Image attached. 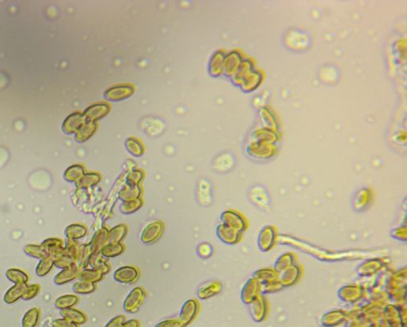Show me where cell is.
<instances>
[{
	"mask_svg": "<svg viewBox=\"0 0 407 327\" xmlns=\"http://www.w3.org/2000/svg\"><path fill=\"white\" fill-rule=\"evenodd\" d=\"M146 298L145 289L137 286L132 289L123 302V309L126 313H135L139 309Z\"/></svg>",
	"mask_w": 407,
	"mask_h": 327,
	"instance_id": "cell-1",
	"label": "cell"
},
{
	"mask_svg": "<svg viewBox=\"0 0 407 327\" xmlns=\"http://www.w3.org/2000/svg\"><path fill=\"white\" fill-rule=\"evenodd\" d=\"M164 229H165L164 223L159 220L148 223L141 232V242L144 244H152L153 242H155L161 237L164 232Z\"/></svg>",
	"mask_w": 407,
	"mask_h": 327,
	"instance_id": "cell-2",
	"label": "cell"
},
{
	"mask_svg": "<svg viewBox=\"0 0 407 327\" xmlns=\"http://www.w3.org/2000/svg\"><path fill=\"white\" fill-rule=\"evenodd\" d=\"M199 310V302L194 299H189L182 305L179 319L184 324L185 327H187L196 319Z\"/></svg>",
	"mask_w": 407,
	"mask_h": 327,
	"instance_id": "cell-3",
	"label": "cell"
},
{
	"mask_svg": "<svg viewBox=\"0 0 407 327\" xmlns=\"http://www.w3.org/2000/svg\"><path fill=\"white\" fill-rule=\"evenodd\" d=\"M139 271L136 267L125 265L116 269L113 273V279L120 283H133L138 279Z\"/></svg>",
	"mask_w": 407,
	"mask_h": 327,
	"instance_id": "cell-4",
	"label": "cell"
},
{
	"mask_svg": "<svg viewBox=\"0 0 407 327\" xmlns=\"http://www.w3.org/2000/svg\"><path fill=\"white\" fill-rule=\"evenodd\" d=\"M80 268L76 264H73L68 268L62 269L60 273L56 274L54 282L56 285H64V284L68 283L69 282L73 281L76 279H78L80 274Z\"/></svg>",
	"mask_w": 407,
	"mask_h": 327,
	"instance_id": "cell-5",
	"label": "cell"
},
{
	"mask_svg": "<svg viewBox=\"0 0 407 327\" xmlns=\"http://www.w3.org/2000/svg\"><path fill=\"white\" fill-rule=\"evenodd\" d=\"M41 246L46 250L49 257H51L52 259L66 252L65 242L56 238H51L44 240V242H42Z\"/></svg>",
	"mask_w": 407,
	"mask_h": 327,
	"instance_id": "cell-6",
	"label": "cell"
},
{
	"mask_svg": "<svg viewBox=\"0 0 407 327\" xmlns=\"http://www.w3.org/2000/svg\"><path fill=\"white\" fill-rule=\"evenodd\" d=\"M222 290V284L218 281H211L203 284L197 291L198 298L203 301L218 295Z\"/></svg>",
	"mask_w": 407,
	"mask_h": 327,
	"instance_id": "cell-7",
	"label": "cell"
},
{
	"mask_svg": "<svg viewBox=\"0 0 407 327\" xmlns=\"http://www.w3.org/2000/svg\"><path fill=\"white\" fill-rule=\"evenodd\" d=\"M109 230L106 227H103L94 234L91 241L89 243L91 253L100 252L102 247L108 242Z\"/></svg>",
	"mask_w": 407,
	"mask_h": 327,
	"instance_id": "cell-8",
	"label": "cell"
},
{
	"mask_svg": "<svg viewBox=\"0 0 407 327\" xmlns=\"http://www.w3.org/2000/svg\"><path fill=\"white\" fill-rule=\"evenodd\" d=\"M88 265H90V269L101 272L104 275L108 274L110 270V265L104 260V257L100 254V252H95L90 255L88 259Z\"/></svg>",
	"mask_w": 407,
	"mask_h": 327,
	"instance_id": "cell-9",
	"label": "cell"
},
{
	"mask_svg": "<svg viewBox=\"0 0 407 327\" xmlns=\"http://www.w3.org/2000/svg\"><path fill=\"white\" fill-rule=\"evenodd\" d=\"M61 315L62 318L69 321L71 323H74L76 325H83L87 323L88 318L85 313L75 309L73 308H66L61 310Z\"/></svg>",
	"mask_w": 407,
	"mask_h": 327,
	"instance_id": "cell-10",
	"label": "cell"
},
{
	"mask_svg": "<svg viewBox=\"0 0 407 327\" xmlns=\"http://www.w3.org/2000/svg\"><path fill=\"white\" fill-rule=\"evenodd\" d=\"M88 228L82 224H71L66 228L65 234L68 240H80L88 235Z\"/></svg>",
	"mask_w": 407,
	"mask_h": 327,
	"instance_id": "cell-11",
	"label": "cell"
},
{
	"mask_svg": "<svg viewBox=\"0 0 407 327\" xmlns=\"http://www.w3.org/2000/svg\"><path fill=\"white\" fill-rule=\"evenodd\" d=\"M26 285L27 284H15L14 286L8 289L3 297L5 303L11 305L22 298Z\"/></svg>",
	"mask_w": 407,
	"mask_h": 327,
	"instance_id": "cell-12",
	"label": "cell"
},
{
	"mask_svg": "<svg viewBox=\"0 0 407 327\" xmlns=\"http://www.w3.org/2000/svg\"><path fill=\"white\" fill-rule=\"evenodd\" d=\"M142 189L139 186H128L126 185L119 192V199L122 202L131 201L134 199L141 198Z\"/></svg>",
	"mask_w": 407,
	"mask_h": 327,
	"instance_id": "cell-13",
	"label": "cell"
},
{
	"mask_svg": "<svg viewBox=\"0 0 407 327\" xmlns=\"http://www.w3.org/2000/svg\"><path fill=\"white\" fill-rule=\"evenodd\" d=\"M125 252V246L121 242H107L100 250V254L104 257H116Z\"/></svg>",
	"mask_w": 407,
	"mask_h": 327,
	"instance_id": "cell-14",
	"label": "cell"
},
{
	"mask_svg": "<svg viewBox=\"0 0 407 327\" xmlns=\"http://www.w3.org/2000/svg\"><path fill=\"white\" fill-rule=\"evenodd\" d=\"M129 228L126 224H120L109 230L108 242H121L128 233Z\"/></svg>",
	"mask_w": 407,
	"mask_h": 327,
	"instance_id": "cell-15",
	"label": "cell"
},
{
	"mask_svg": "<svg viewBox=\"0 0 407 327\" xmlns=\"http://www.w3.org/2000/svg\"><path fill=\"white\" fill-rule=\"evenodd\" d=\"M216 234L218 235V239L226 243H234L236 240L235 230L223 224H220L217 226Z\"/></svg>",
	"mask_w": 407,
	"mask_h": 327,
	"instance_id": "cell-16",
	"label": "cell"
},
{
	"mask_svg": "<svg viewBox=\"0 0 407 327\" xmlns=\"http://www.w3.org/2000/svg\"><path fill=\"white\" fill-rule=\"evenodd\" d=\"M6 277L10 282L14 284H26L29 281V276L27 275L26 273L15 268L7 269Z\"/></svg>",
	"mask_w": 407,
	"mask_h": 327,
	"instance_id": "cell-17",
	"label": "cell"
},
{
	"mask_svg": "<svg viewBox=\"0 0 407 327\" xmlns=\"http://www.w3.org/2000/svg\"><path fill=\"white\" fill-rule=\"evenodd\" d=\"M143 200L142 198H138L137 199H134L131 201L122 202V204L119 207V210L121 214L125 215L132 214L138 211L143 207Z\"/></svg>",
	"mask_w": 407,
	"mask_h": 327,
	"instance_id": "cell-18",
	"label": "cell"
},
{
	"mask_svg": "<svg viewBox=\"0 0 407 327\" xmlns=\"http://www.w3.org/2000/svg\"><path fill=\"white\" fill-rule=\"evenodd\" d=\"M104 278V274L96 269H85L81 271L78 279L82 281L89 282L91 283H96L101 281Z\"/></svg>",
	"mask_w": 407,
	"mask_h": 327,
	"instance_id": "cell-19",
	"label": "cell"
},
{
	"mask_svg": "<svg viewBox=\"0 0 407 327\" xmlns=\"http://www.w3.org/2000/svg\"><path fill=\"white\" fill-rule=\"evenodd\" d=\"M78 302V297L75 295H65L56 299L55 301V306L58 309H66V308H73Z\"/></svg>",
	"mask_w": 407,
	"mask_h": 327,
	"instance_id": "cell-20",
	"label": "cell"
},
{
	"mask_svg": "<svg viewBox=\"0 0 407 327\" xmlns=\"http://www.w3.org/2000/svg\"><path fill=\"white\" fill-rule=\"evenodd\" d=\"M40 317L39 308H30L22 318V327H36Z\"/></svg>",
	"mask_w": 407,
	"mask_h": 327,
	"instance_id": "cell-21",
	"label": "cell"
},
{
	"mask_svg": "<svg viewBox=\"0 0 407 327\" xmlns=\"http://www.w3.org/2000/svg\"><path fill=\"white\" fill-rule=\"evenodd\" d=\"M90 254H91V252H90L89 244H83L79 246V251H78L76 264L80 268L81 270L86 269V267L88 264V259H89Z\"/></svg>",
	"mask_w": 407,
	"mask_h": 327,
	"instance_id": "cell-22",
	"label": "cell"
},
{
	"mask_svg": "<svg viewBox=\"0 0 407 327\" xmlns=\"http://www.w3.org/2000/svg\"><path fill=\"white\" fill-rule=\"evenodd\" d=\"M24 252L27 256L30 257H34L36 259H44L45 257H48L47 252L41 245L28 244L24 246Z\"/></svg>",
	"mask_w": 407,
	"mask_h": 327,
	"instance_id": "cell-23",
	"label": "cell"
},
{
	"mask_svg": "<svg viewBox=\"0 0 407 327\" xmlns=\"http://www.w3.org/2000/svg\"><path fill=\"white\" fill-rule=\"evenodd\" d=\"M95 288L96 286L95 283L82 281V280L76 282L73 285V291L79 295H88V294L92 293L95 291Z\"/></svg>",
	"mask_w": 407,
	"mask_h": 327,
	"instance_id": "cell-24",
	"label": "cell"
},
{
	"mask_svg": "<svg viewBox=\"0 0 407 327\" xmlns=\"http://www.w3.org/2000/svg\"><path fill=\"white\" fill-rule=\"evenodd\" d=\"M100 181V177L97 174H88L83 175L78 182H76V186L78 188H88L97 184Z\"/></svg>",
	"mask_w": 407,
	"mask_h": 327,
	"instance_id": "cell-25",
	"label": "cell"
},
{
	"mask_svg": "<svg viewBox=\"0 0 407 327\" xmlns=\"http://www.w3.org/2000/svg\"><path fill=\"white\" fill-rule=\"evenodd\" d=\"M53 262L54 265L61 269H66L72 264H76V260L66 252L54 258Z\"/></svg>",
	"mask_w": 407,
	"mask_h": 327,
	"instance_id": "cell-26",
	"label": "cell"
},
{
	"mask_svg": "<svg viewBox=\"0 0 407 327\" xmlns=\"http://www.w3.org/2000/svg\"><path fill=\"white\" fill-rule=\"evenodd\" d=\"M54 265L53 259L51 257H46L41 259L36 267V274L39 277H44L49 274Z\"/></svg>",
	"mask_w": 407,
	"mask_h": 327,
	"instance_id": "cell-27",
	"label": "cell"
},
{
	"mask_svg": "<svg viewBox=\"0 0 407 327\" xmlns=\"http://www.w3.org/2000/svg\"><path fill=\"white\" fill-rule=\"evenodd\" d=\"M83 168L82 166H73L66 170L65 179L69 182H77L83 176Z\"/></svg>",
	"mask_w": 407,
	"mask_h": 327,
	"instance_id": "cell-28",
	"label": "cell"
},
{
	"mask_svg": "<svg viewBox=\"0 0 407 327\" xmlns=\"http://www.w3.org/2000/svg\"><path fill=\"white\" fill-rule=\"evenodd\" d=\"M40 291V286L38 284H32V285H26V287L24 289V294L22 296V299L24 301H29L32 299L34 298L35 296L39 294Z\"/></svg>",
	"mask_w": 407,
	"mask_h": 327,
	"instance_id": "cell-29",
	"label": "cell"
},
{
	"mask_svg": "<svg viewBox=\"0 0 407 327\" xmlns=\"http://www.w3.org/2000/svg\"><path fill=\"white\" fill-rule=\"evenodd\" d=\"M65 245H66V252L68 255H70L71 257H73L77 262V257H78V251H79V246L77 241L67 239Z\"/></svg>",
	"mask_w": 407,
	"mask_h": 327,
	"instance_id": "cell-30",
	"label": "cell"
},
{
	"mask_svg": "<svg viewBox=\"0 0 407 327\" xmlns=\"http://www.w3.org/2000/svg\"><path fill=\"white\" fill-rule=\"evenodd\" d=\"M143 179V174L138 171H134L127 177L126 185L128 186H138Z\"/></svg>",
	"mask_w": 407,
	"mask_h": 327,
	"instance_id": "cell-31",
	"label": "cell"
},
{
	"mask_svg": "<svg viewBox=\"0 0 407 327\" xmlns=\"http://www.w3.org/2000/svg\"><path fill=\"white\" fill-rule=\"evenodd\" d=\"M154 327H186L180 319H166L158 323Z\"/></svg>",
	"mask_w": 407,
	"mask_h": 327,
	"instance_id": "cell-32",
	"label": "cell"
},
{
	"mask_svg": "<svg viewBox=\"0 0 407 327\" xmlns=\"http://www.w3.org/2000/svg\"><path fill=\"white\" fill-rule=\"evenodd\" d=\"M126 321L125 316H116V317L112 318L111 320H109V323H107L104 327H121Z\"/></svg>",
	"mask_w": 407,
	"mask_h": 327,
	"instance_id": "cell-33",
	"label": "cell"
},
{
	"mask_svg": "<svg viewBox=\"0 0 407 327\" xmlns=\"http://www.w3.org/2000/svg\"><path fill=\"white\" fill-rule=\"evenodd\" d=\"M197 252H198V254H199L200 257H203V258H207V257H209L211 253H212V247H211L210 245L208 244V243H202V244L200 245V247H198Z\"/></svg>",
	"mask_w": 407,
	"mask_h": 327,
	"instance_id": "cell-34",
	"label": "cell"
},
{
	"mask_svg": "<svg viewBox=\"0 0 407 327\" xmlns=\"http://www.w3.org/2000/svg\"><path fill=\"white\" fill-rule=\"evenodd\" d=\"M53 327H78L74 323H71L69 321L66 320L65 318H57L52 322Z\"/></svg>",
	"mask_w": 407,
	"mask_h": 327,
	"instance_id": "cell-35",
	"label": "cell"
},
{
	"mask_svg": "<svg viewBox=\"0 0 407 327\" xmlns=\"http://www.w3.org/2000/svg\"><path fill=\"white\" fill-rule=\"evenodd\" d=\"M121 327H140V323L137 319L126 321Z\"/></svg>",
	"mask_w": 407,
	"mask_h": 327,
	"instance_id": "cell-36",
	"label": "cell"
}]
</instances>
